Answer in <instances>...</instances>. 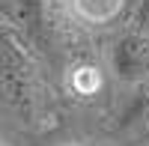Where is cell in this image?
<instances>
[{
  "label": "cell",
  "instance_id": "obj_1",
  "mask_svg": "<svg viewBox=\"0 0 149 146\" xmlns=\"http://www.w3.org/2000/svg\"><path fill=\"white\" fill-rule=\"evenodd\" d=\"M0 99L33 122L42 104V78L33 48L24 36L0 21Z\"/></svg>",
  "mask_w": 149,
  "mask_h": 146
},
{
  "label": "cell",
  "instance_id": "obj_2",
  "mask_svg": "<svg viewBox=\"0 0 149 146\" xmlns=\"http://www.w3.org/2000/svg\"><path fill=\"white\" fill-rule=\"evenodd\" d=\"M113 75L125 83H146L149 81V36L125 33L113 45Z\"/></svg>",
  "mask_w": 149,
  "mask_h": 146
},
{
  "label": "cell",
  "instance_id": "obj_3",
  "mask_svg": "<svg viewBox=\"0 0 149 146\" xmlns=\"http://www.w3.org/2000/svg\"><path fill=\"white\" fill-rule=\"evenodd\" d=\"M21 18L39 45H54L63 33V0H21Z\"/></svg>",
  "mask_w": 149,
  "mask_h": 146
},
{
  "label": "cell",
  "instance_id": "obj_4",
  "mask_svg": "<svg viewBox=\"0 0 149 146\" xmlns=\"http://www.w3.org/2000/svg\"><path fill=\"white\" fill-rule=\"evenodd\" d=\"M72 12L90 24H104L110 18L119 15L122 9V0H69Z\"/></svg>",
  "mask_w": 149,
  "mask_h": 146
},
{
  "label": "cell",
  "instance_id": "obj_5",
  "mask_svg": "<svg viewBox=\"0 0 149 146\" xmlns=\"http://www.w3.org/2000/svg\"><path fill=\"white\" fill-rule=\"evenodd\" d=\"M69 87L72 92H78V95H95V90L102 87V75H98V69L95 66H74L72 69V75H69Z\"/></svg>",
  "mask_w": 149,
  "mask_h": 146
},
{
  "label": "cell",
  "instance_id": "obj_6",
  "mask_svg": "<svg viewBox=\"0 0 149 146\" xmlns=\"http://www.w3.org/2000/svg\"><path fill=\"white\" fill-rule=\"evenodd\" d=\"M134 33H140V36H149V0H140L137 9H134Z\"/></svg>",
  "mask_w": 149,
  "mask_h": 146
},
{
  "label": "cell",
  "instance_id": "obj_7",
  "mask_svg": "<svg viewBox=\"0 0 149 146\" xmlns=\"http://www.w3.org/2000/svg\"><path fill=\"white\" fill-rule=\"evenodd\" d=\"M0 146H6V143H3V140H0Z\"/></svg>",
  "mask_w": 149,
  "mask_h": 146
}]
</instances>
